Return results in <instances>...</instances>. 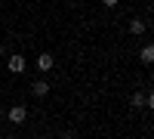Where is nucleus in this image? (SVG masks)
Returning <instances> with one entry per match:
<instances>
[{
	"label": "nucleus",
	"mask_w": 154,
	"mask_h": 139,
	"mask_svg": "<svg viewBox=\"0 0 154 139\" xmlns=\"http://www.w3.org/2000/svg\"><path fill=\"white\" fill-rule=\"evenodd\" d=\"M31 96H34V99H46V96H49V81L37 77V81L31 84Z\"/></svg>",
	"instance_id": "4"
},
{
	"label": "nucleus",
	"mask_w": 154,
	"mask_h": 139,
	"mask_svg": "<svg viewBox=\"0 0 154 139\" xmlns=\"http://www.w3.org/2000/svg\"><path fill=\"white\" fill-rule=\"evenodd\" d=\"M53 65H56V56L53 53H40V56H37V71H40V74L53 71Z\"/></svg>",
	"instance_id": "5"
},
{
	"label": "nucleus",
	"mask_w": 154,
	"mask_h": 139,
	"mask_svg": "<svg viewBox=\"0 0 154 139\" xmlns=\"http://www.w3.org/2000/svg\"><path fill=\"white\" fill-rule=\"evenodd\" d=\"M62 139H77V136H74L71 130H65V133H62Z\"/></svg>",
	"instance_id": "8"
},
{
	"label": "nucleus",
	"mask_w": 154,
	"mask_h": 139,
	"mask_svg": "<svg viewBox=\"0 0 154 139\" xmlns=\"http://www.w3.org/2000/svg\"><path fill=\"white\" fill-rule=\"evenodd\" d=\"M0 56H6V46H3V43H0Z\"/></svg>",
	"instance_id": "9"
},
{
	"label": "nucleus",
	"mask_w": 154,
	"mask_h": 139,
	"mask_svg": "<svg viewBox=\"0 0 154 139\" xmlns=\"http://www.w3.org/2000/svg\"><path fill=\"white\" fill-rule=\"evenodd\" d=\"M25 68H28V62H25L22 53H9V56H6V71H9V74H22Z\"/></svg>",
	"instance_id": "2"
},
{
	"label": "nucleus",
	"mask_w": 154,
	"mask_h": 139,
	"mask_svg": "<svg viewBox=\"0 0 154 139\" xmlns=\"http://www.w3.org/2000/svg\"><path fill=\"white\" fill-rule=\"evenodd\" d=\"M0 77H3V71H0Z\"/></svg>",
	"instance_id": "11"
},
{
	"label": "nucleus",
	"mask_w": 154,
	"mask_h": 139,
	"mask_svg": "<svg viewBox=\"0 0 154 139\" xmlns=\"http://www.w3.org/2000/svg\"><path fill=\"white\" fill-rule=\"evenodd\" d=\"M126 31H130L133 37H142V34L148 31V22H145V19H139V16H133L130 25H126Z\"/></svg>",
	"instance_id": "3"
},
{
	"label": "nucleus",
	"mask_w": 154,
	"mask_h": 139,
	"mask_svg": "<svg viewBox=\"0 0 154 139\" xmlns=\"http://www.w3.org/2000/svg\"><path fill=\"white\" fill-rule=\"evenodd\" d=\"M34 139H49V136H34Z\"/></svg>",
	"instance_id": "10"
},
{
	"label": "nucleus",
	"mask_w": 154,
	"mask_h": 139,
	"mask_svg": "<svg viewBox=\"0 0 154 139\" xmlns=\"http://www.w3.org/2000/svg\"><path fill=\"white\" fill-rule=\"evenodd\" d=\"M6 121L12 124V127H22V124L28 121V108H25V105H9V111H6Z\"/></svg>",
	"instance_id": "1"
},
{
	"label": "nucleus",
	"mask_w": 154,
	"mask_h": 139,
	"mask_svg": "<svg viewBox=\"0 0 154 139\" xmlns=\"http://www.w3.org/2000/svg\"><path fill=\"white\" fill-rule=\"evenodd\" d=\"M139 59H142V65H151L154 62V43H145L142 49H139Z\"/></svg>",
	"instance_id": "6"
},
{
	"label": "nucleus",
	"mask_w": 154,
	"mask_h": 139,
	"mask_svg": "<svg viewBox=\"0 0 154 139\" xmlns=\"http://www.w3.org/2000/svg\"><path fill=\"white\" fill-rule=\"evenodd\" d=\"M130 108H133V111H139V108H145V93H139V90H136V93L130 96Z\"/></svg>",
	"instance_id": "7"
}]
</instances>
